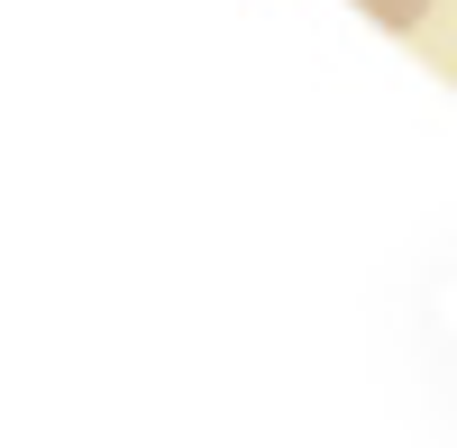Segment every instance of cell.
Here are the masks:
<instances>
[{
  "mask_svg": "<svg viewBox=\"0 0 457 448\" xmlns=\"http://www.w3.org/2000/svg\"><path fill=\"white\" fill-rule=\"evenodd\" d=\"M366 10H375V19H385V28H411V19H421V10H430V0H366Z\"/></svg>",
  "mask_w": 457,
  "mask_h": 448,
  "instance_id": "obj_1",
  "label": "cell"
}]
</instances>
